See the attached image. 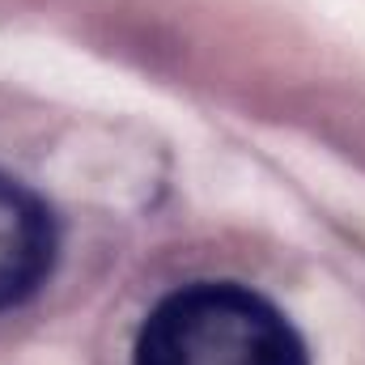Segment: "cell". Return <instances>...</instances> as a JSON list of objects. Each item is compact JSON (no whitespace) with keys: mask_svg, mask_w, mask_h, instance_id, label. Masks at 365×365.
I'll return each mask as SVG.
<instances>
[{"mask_svg":"<svg viewBox=\"0 0 365 365\" xmlns=\"http://www.w3.org/2000/svg\"><path fill=\"white\" fill-rule=\"evenodd\" d=\"M136 365H306V344L268 297L200 280L153 306Z\"/></svg>","mask_w":365,"mask_h":365,"instance_id":"6da1fadb","label":"cell"},{"mask_svg":"<svg viewBox=\"0 0 365 365\" xmlns=\"http://www.w3.org/2000/svg\"><path fill=\"white\" fill-rule=\"evenodd\" d=\"M56 264V221L21 182L0 175V310L21 306Z\"/></svg>","mask_w":365,"mask_h":365,"instance_id":"7a4b0ae2","label":"cell"}]
</instances>
